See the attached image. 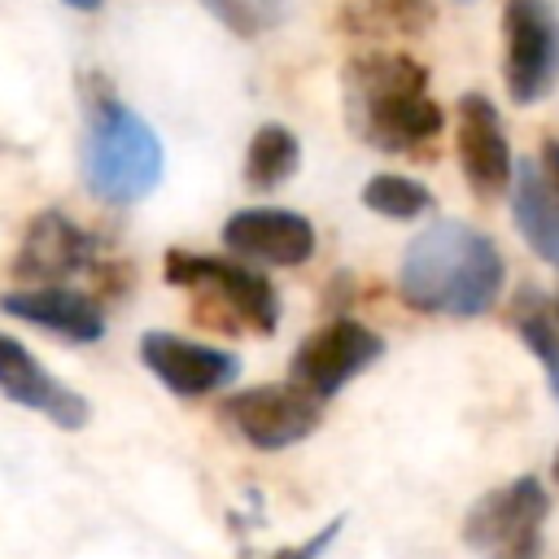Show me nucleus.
Masks as SVG:
<instances>
[{"mask_svg":"<svg viewBox=\"0 0 559 559\" xmlns=\"http://www.w3.org/2000/svg\"><path fill=\"white\" fill-rule=\"evenodd\" d=\"M507 280V262L498 245L463 223V218H437L424 227L402 262H397V297L437 319H480L498 301Z\"/></svg>","mask_w":559,"mask_h":559,"instance_id":"1","label":"nucleus"},{"mask_svg":"<svg viewBox=\"0 0 559 559\" xmlns=\"http://www.w3.org/2000/svg\"><path fill=\"white\" fill-rule=\"evenodd\" d=\"M345 127L380 153H432L445 109L428 92V70L406 52H358L341 70Z\"/></svg>","mask_w":559,"mask_h":559,"instance_id":"2","label":"nucleus"},{"mask_svg":"<svg viewBox=\"0 0 559 559\" xmlns=\"http://www.w3.org/2000/svg\"><path fill=\"white\" fill-rule=\"evenodd\" d=\"M79 170L96 201L135 205L157 192L166 148L144 114H135L100 74H83V144Z\"/></svg>","mask_w":559,"mask_h":559,"instance_id":"3","label":"nucleus"},{"mask_svg":"<svg viewBox=\"0 0 559 559\" xmlns=\"http://www.w3.org/2000/svg\"><path fill=\"white\" fill-rule=\"evenodd\" d=\"M162 275L170 288L192 293V319L218 332H258L271 336L280 328V297L271 280L236 258L166 249Z\"/></svg>","mask_w":559,"mask_h":559,"instance_id":"4","label":"nucleus"},{"mask_svg":"<svg viewBox=\"0 0 559 559\" xmlns=\"http://www.w3.org/2000/svg\"><path fill=\"white\" fill-rule=\"evenodd\" d=\"M550 493L537 476H515L480 493L463 515V542L476 559H542Z\"/></svg>","mask_w":559,"mask_h":559,"instance_id":"5","label":"nucleus"},{"mask_svg":"<svg viewBox=\"0 0 559 559\" xmlns=\"http://www.w3.org/2000/svg\"><path fill=\"white\" fill-rule=\"evenodd\" d=\"M502 79L515 105H537L559 83V13L550 0L502 4Z\"/></svg>","mask_w":559,"mask_h":559,"instance_id":"6","label":"nucleus"},{"mask_svg":"<svg viewBox=\"0 0 559 559\" xmlns=\"http://www.w3.org/2000/svg\"><path fill=\"white\" fill-rule=\"evenodd\" d=\"M218 419L253 450H284V445L306 441L319 428L323 397L288 376L284 384H258V389L227 393L218 402Z\"/></svg>","mask_w":559,"mask_h":559,"instance_id":"7","label":"nucleus"},{"mask_svg":"<svg viewBox=\"0 0 559 559\" xmlns=\"http://www.w3.org/2000/svg\"><path fill=\"white\" fill-rule=\"evenodd\" d=\"M380 358H384V341H380L367 323L341 314V319H328L323 328H314V332L293 349L288 376L328 402V397H336L349 380H358V376H362L371 362H380Z\"/></svg>","mask_w":559,"mask_h":559,"instance_id":"8","label":"nucleus"},{"mask_svg":"<svg viewBox=\"0 0 559 559\" xmlns=\"http://www.w3.org/2000/svg\"><path fill=\"white\" fill-rule=\"evenodd\" d=\"M454 153L476 197H502L515 183V157L498 105L485 92H463L454 105Z\"/></svg>","mask_w":559,"mask_h":559,"instance_id":"9","label":"nucleus"},{"mask_svg":"<svg viewBox=\"0 0 559 559\" xmlns=\"http://www.w3.org/2000/svg\"><path fill=\"white\" fill-rule=\"evenodd\" d=\"M96 249H100V240H96L87 227H79L70 214H61V210H39V214L26 223L9 271H13V280H22V284H61V280L87 271V266L96 262Z\"/></svg>","mask_w":559,"mask_h":559,"instance_id":"10","label":"nucleus"},{"mask_svg":"<svg viewBox=\"0 0 559 559\" xmlns=\"http://www.w3.org/2000/svg\"><path fill=\"white\" fill-rule=\"evenodd\" d=\"M140 362L175 397H210L223 384H236V376H240V358L236 354L201 345V341H188V336H175V332H162V328L140 336Z\"/></svg>","mask_w":559,"mask_h":559,"instance_id":"11","label":"nucleus"},{"mask_svg":"<svg viewBox=\"0 0 559 559\" xmlns=\"http://www.w3.org/2000/svg\"><path fill=\"white\" fill-rule=\"evenodd\" d=\"M223 245L262 266H301L314 258V223L280 205H245L223 223Z\"/></svg>","mask_w":559,"mask_h":559,"instance_id":"12","label":"nucleus"},{"mask_svg":"<svg viewBox=\"0 0 559 559\" xmlns=\"http://www.w3.org/2000/svg\"><path fill=\"white\" fill-rule=\"evenodd\" d=\"M0 389L9 402L39 411L48 424H57L66 432H79L92 419V402L79 389L61 384L17 336H0Z\"/></svg>","mask_w":559,"mask_h":559,"instance_id":"13","label":"nucleus"},{"mask_svg":"<svg viewBox=\"0 0 559 559\" xmlns=\"http://www.w3.org/2000/svg\"><path fill=\"white\" fill-rule=\"evenodd\" d=\"M0 310L22 319V323H35L61 341H74V345H96L105 336V306L83 293V288H70V284H26V288H9L0 297Z\"/></svg>","mask_w":559,"mask_h":559,"instance_id":"14","label":"nucleus"},{"mask_svg":"<svg viewBox=\"0 0 559 559\" xmlns=\"http://www.w3.org/2000/svg\"><path fill=\"white\" fill-rule=\"evenodd\" d=\"M511 218L515 231L524 236V245L550 262L559 271V197L550 188V175L542 162H524L515 166V183H511Z\"/></svg>","mask_w":559,"mask_h":559,"instance_id":"15","label":"nucleus"},{"mask_svg":"<svg viewBox=\"0 0 559 559\" xmlns=\"http://www.w3.org/2000/svg\"><path fill=\"white\" fill-rule=\"evenodd\" d=\"M511 328L524 341V349L542 362L550 393L559 402V301L546 297L542 288H520L511 301Z\"/></svg>","mask_w":559,"mask_h":559,"instance_id":"16","label":"nucleus"},{"mask_svg":"<svg viewBox=\"0 0 559 559\" xmlns=\"http://www.w3.org/2000/svg\"><path fill=\"white\" fill-rule=\"evenodd\" d=\"M301 166V140L284 127V122H262L249 135L245 148V183L258 192H271L280 183H288Z\"/></svg>","mask_w":559,"mask_h":559,"instance_id":"17","label":"nucleus"},{"mask_svg":"<svg viewBox=\"0 0 559 559\" xmlns=\"http://www.w3.org/2000/svg\"><path fill=\"white\" fill-rule=\"evenodd\" d=\"M362 205L371 210V214H380V218H397V223H411V218H419V214H428L432 205H437V197L419 183V179H411V175H371L367 183H362Z\"/></svg>","mask_w":559,"mask_h":559,"instance_id":"18","label":"nucleus"},{"mask_svg":"<svg viewBox=\"0 0 559 559\" xmlns=\"http://www.w3.org/2000/svg\"><path fill=\"white\" fill-rule=\"evenodd\" d=\"M218 26H227L240 39H258L266 31H275L288 17L293 0H197Z\"/></svg>","mask_w":559,"mask_h":559,"instance_id":"19","label":"nucleus"},{"mask_svg":"<svg viewBox=\"0 0 559 559\" xmlns=\"http://www.w3.org/2000/svg\"><path fill=\"white\" fill-rule=\"evenodd\" d=\"M380 13L397 31H424L432 22V0H380Z\"/></svg>","mask_w":559,"mask_h":559,"instance_id":"20","label":"nucleus"},{"mask_svg":"<svg viewBox=\"0 0 559 559\" xmlns=\"http://www.w3.org/2000/svg\"><path fill=\"white\" fill-rule=\"evenodd\" d=\"M341 524H345V520L336 515V520H328V524H323L314 537H306V542H297V546H284V550H275V555H266V559H319V555H323V550L336 542Z\"/></svg>","mask_w":559,"mask_h":559,"instance_id":"21","label":"nucleus"},{"mask_svg":"<svg viewBox=\"0 0 559 559\" xmlns=\"http://www.w3.org/2000/svg\"><path fill=\"white\" fill-rule=\"evenodd\" d=\"M542 166H546V175H550V188H555V197H559V140H555V135L542 144Z\"/></svg>","mask_w":559,"mask_h":559,"instance_id":"22","label":"nucleus"},{"mask_svg":"<svg viewBox=\"0 0 559 559\" xmlns=\"http://www.w3.org/2000/svg\"><path fill=\"white\" fill-rule=\"evenodd\" d=\"M61 4H70V9H79V13H96L105 0H61Z\"/></svg>","mask_w":559,"mask_h":559,"instance_id":"23","label":"nucleus"},{"mask_svg":"<svg viewBox=\"0 0 559 559\" xmlns=\"http://www.w3.org/2000/svg\"><path fill=\"white\" fill-rule=\"evenodd\" d=\"M550 472H555V480H559V450H555V463H550Z\"/></svg>","mask_w":559,"mask_h":559,"instance_id":"24","label":"nucleus"},{"mask_svg":"<svg viewBox=\"0 0 559 559\" xmlns=\"http://www.w3.org/2000/svg\"><path fill=\"white\" fill-rule=\"evenodd\" d=\"M459 4H472V0H459Z\"/></svg>","mask_w":559,"mask_h":559,"instance_id":"25","label":"nucleus"}]
</instances>
